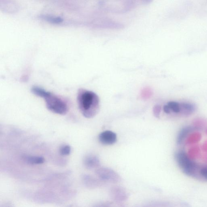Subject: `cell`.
Masks as SVG:
<instances>
[{"label":"cell","instance_id":"cell-1","mask_svg":"<svg viewBox=\"0 0 207 207\" xmlns=\"http://www.w3.org/2000/svg\"><path fill=\"white\" fill-rule=\"evenodd\" d=\"M77 101L80 111L85 117H94L99 111V98L92 91L83 89L79 90Z\"/></svg>","mask_w":207,"mask_h":207},{"label":"cell","instance_id":"cell-2","mask_svg":"<svg viewBox=\"0 0 207 207\" xmlns=\"http://www.w3.org/2000/svg\"><path fill=\"white\" fill-rule=\"evenodd\" d=\"M31 92L37 96L43 98L49 111L57 114L65 115L68 111L67 104L59 97L38 86H33Z\"/></svg>","mask_w":207,"mask_h":207},{"label":"cell","instance_id":"cell-3","mask_svg":"<svg viewBox=\"0 0 207 207\" xmlns=\"http://www.w3.org/2000/svg\"><path fill=\"white\" fill-rule=\"evenodd\" d=\"M163 110L164 112L167 114L174 113L183 116H188L194 112L195 107L191 104L180 103L175 101H171L164 106Z\"/></svg>","mask_w":207,"mask_h":207},{"label":"cell","instance_id":"cell-4","mask_svg":"<svg viewBox=\"0 0 207 207\" xmlns=\"http://www.w3.org/2000/svg\"><path fill=\"white\" fill-rule=\"evenodd\" d=\"M95 174L101 181L112 183H117L121 181L120 175L111 168L98 167L95 170Z\"/></svg>","mask_w":207,"mask_h":207},{"label":"cell","instance_id":"cell-5","mask_svg":"<svg viewBox=\"0 0 207 207\" xmlns=\"http://www.w3.org/2000/svg\"><path fill=\"white\" fill-rule=\"evenodd\" d=\"M110 196L114 201L122 202L126 201L128 197V193L125 189L120 186H114L110 191Z\"/></svg>","mask_w":207,"mask_h":207},{"label":"cell","instance_id":"cell-6","mask_svg":"<svg viewBox=\"0 0 207 207\" xmlns=\"http://www.w3.org/2000/svg\"><path fill=\"white\" fill-rule=\"evenodd\" d=\"M117 139L116 134L109 130L103 131L98 136L99 141L102 145H111L115 144Z\"/></svg>","mask_w":207,"mask_h":207},{"label":"cell","instance_id":"cell-7","mask_svg":"<svg viewBox=\"0 0 207 207\" xmlns=\"http://www.w3.org/2000/svg\"><path fill=\"white\" fill-rule=\"evenodd\" d=\"M84 164L86 168L89 169H94L99 167L101 162L98 157L96 155L90 154L84 159Z\"/></svg>","mask_w":207,"mask_h":207},{"label":"cell","instance_id":"cell-8","mask_svg":"<svg viewBox=\"0 0 207 207\" xmlns=\"http://www.w3.org/2000/svg\"><path fill=\"white\" fill-rule=\"evenodd\" d=\"M26 159L27 162L31 164H41L45 162V159L39 156H29Z\"/></svg>","mask_w":207,"mask_h":207},{"label":"cell","instance_id":"cell-9","mask_svg":"<svg viewBox=\"0 0 207 207\" xmlns=\"http://www.w3.org/2000/svg\"><path fill=\"white\" fill-rule=\"evenodd\" d=\"M61 155L63 156H67L70 153L71 148L70 146L68 145H65L61 147L60 150Z\"/></svg>","mask_w":207,"mask_h":207},{"label":"cell","instance_id":"cell-10","mask_svg":"<svg viewBox=\"0 0 207 207\" xmlns=\"http://www.w3.org/2000/svg\"><path fill=\"white\" fill-rule=\"evenodd\" d=\"M46 20L48 22L53 23H62L63 21V19L59 17H48L46 18Z\"/></svg>","mask_w":207,"mask_h":207},{"label":"cell","instance_id":"cell-11","mask_svg":"<svg viewBox=\"0 0 207 207\" xmlns=\"http://www.w3.org/2000/svg\"><path fill=\"white\" fill-rule=\"evenodd\" d=\"M160 111L161 107L159 106L156 105L154 107L153 109V112L154 116L156 117H159Z\"/></svg>","mask_w":207,"mask_h":207}]
</instances>
